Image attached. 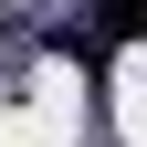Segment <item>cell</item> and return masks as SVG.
Wrapping results in <instances>:
<instances>
[{"label": "cell", "instance_id": "cell-1", "mask_svg": "<svg viewBox=\"0 0 147 147\" xmlns=\"http://www.w3.org/2000/svg\"><path fill=\"white\" fill-rule=\"evenodd\" d=\"M95 42H137V0H95Z\"/></svg>", "mask_w": 147, "mask_h": 147}]
</instances>
